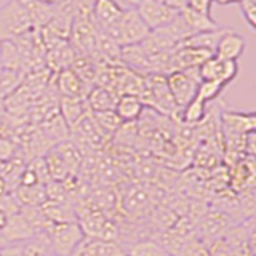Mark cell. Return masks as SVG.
<instances>
[{"mask_svg":"<svg viewBox=\"0 0 256 256\" xmlns=\"http://www.w3.org/2000/svg\"><path fill=\"white\" fill-rule=\"evenodd\" d=\"M34 30L30 16L20 2L6 0L0 6V44L12 42Z\"/></svg>","mask_w":256,"mask_h":256,"instance_id":"6da1fadb","label":"cell"},{"mask_svg":"<svg viewBox=\"0 0 256 256\" xmlns=\"http://www.w3.org/2000/svg\"><path fill=\"white\" fill-rule=\"evenodd\" d=\"M104 34H108L118 46L124 48L141 44L150 34V30L141 20L136 8H125L116 26H112Z\"/></svg>","mask_w":256,"mask_h":256,"instance_id":"7a4b0ae2","label":"cell"},{"mask_svg":"<svg viewBox=\"0 0 256 256\" xmlns=\"http://www.w3.org/2000/svg\"><path fill=\"white\" fill-rule=\"evenodd\" d=\"M45 232L48 236V242H50V252L58 256H69L85 237L84 230L77 221L56 224L50 222Z\"/></svg>","mask_w":256,"mask_h":256,"instance_id":"3957f363","label":"cell"},{"mask_svg":"<svg viewBox=\"0 0 256 256\" xmlns=\"http://www.w3.org/2000/svg\"><path fill=\"white\" fill-rule=\"evenodd\" d=\"M200 84L198 68L174 70L166 76V85L174 104L180 109L196 98L197 86Z\"/></svg>","mask_w":256,"mask_h":256,"instance_id":"277c9868","label":"cell"},{"mask_svg":"<svg viewBox=\"0 0 256 256\" xmlns=\"http://www.w3.org/2000/svg\"><path fill=\"white\" fill-rule=\"evenodd\" d=\"M221 238L234 256H254L253 220H246L244 224L230 226Z\"/></svg>","mask_w":256,"mask_h":256,"instance_id":"5b68a950","label":"cell"},{"mask_svg":"<svg viewBox=\"0 0 256 256\" xmlns=\"http://www.w3.org/2000/svg\"><path fill=\"white\" fill-rule=\"evenodd\" d=\"M136 12L150 32L165 28L178 16V12L162 0H141V4L136 6Z\"/></svg>","mask_w":256,"mask_h":256,"instance_id":"8992f818","label":"cell"},{"mask_svg":"<svg viewBox=\"0 0 256 256\" xmlns=\"http://www.w3.org/2000/svg\"><path fill=\"white\" fill-rule=\"evenodd\" d=\"M238 74L237 61H226L220 60L216 56L208 58L205 62L198 66L200 80H214L224 86H228L230 82H234Z\"/></svg>","mask_w":256,"mask_h":256,"instance_id":"52a82bcc","label":"cell"},{"mask_svg":"<svg viewBox=\"0 0 256 256\" xmlns=\"http://www.w3.org/2000/svg\"><path fill=\"white\" fill-rule=\"evenodd\" d=\"M220 122L224 136H245L248 133H254L256 114L254 112L224 110L220 117Z\"/></svg>","mask_w":256,"mask_h":256,"instance_id":"ba28073f","label":"cell"},{"mask_svg":"<svg viewBox=\"0 0 256 256\" xmlns=\"http://www.w3.org/2000/svg\"><path fill=\"white\" fill-rule=\"evenodd\" d=\"M34 236H36V230L32 229V226L21 213L12 214V216H8L6 226L0 230V248L26 242L28 238Z\"/></svg>","mask_w":256,"mask_h":256,"instance_id":"9c48e42d","label":"cell"},{"mask_svg":"<svg viewBox=\"0 0 256 256\" xmlns=\"http://www.w3.org/2000/svg\"><path fill=\"white\" fill-rule=\"evenodd\" d=\"M69 256H125V253L118 242L84 237Z\"/></svg>","mask_w":256,"mask_h":256,"instance_id":"30bf717a","label":"cell"},{"mask_svg":"<svg viewBox=\"0 0 256 256\" xmlns=\"http://www.w3.org/2000/svg\"><path fill=\"white\" fill-rule=\"evenodd\" d=\"M122 13L124 8L116 0H93V21L101 32H108L112 26H116Z\"/></svg>","mask_w":256,"mask_h":256,"instance_id":"8fae6325","label":"cell"},{"mask_svg":"<svg viewBox=\"0 0 256 256\" xmlns=\"http://www.w3.org/2000/svg\"><path fill=\"white\" fill-rule=\"evenodd\" d=\"M245 48H246L245 38L240 34H237L236 30L228 29L221 36L220 42L216 44L213 56H216V58H220V60H226V61H237L240 56L244 54Z\"/></svg>","mask_w":256,"mask_h":256,"instance_id":"7c38bea8","label":"cell"},{"mask_svg":"<svg viewBox=\"0 0 256 256\" xmlns=\"http://www.w3.org/2000/svg\"><path fill=\"white\" fill-rule=\"evenodd\" d=\"M56 86H58L61 96H66V98L86 100V94L90 92V85H86L70 68L60 70Z\"/></svg>","mask_w":256,"mask_h":256,"instance_id":"4fadbf2b","label":"cell"},{"mask_svg":"<svg viewBox=\"0 0 256 256\" xmlns=\"http://www.w3.org/2000/svg\"><path fill=\"white\" fill-rule=\"evenodd\" d=\"M229 228H230V224L226 216H224V213L212 212L206 216H204V220L200 222V228H198L200 234H197V237L202 238L205 244H212L226 234V230Z\"/></svg>","mask_w":256,"mask_h":256,"instance_id":"5bb4252c","label":"cell"},{"mask_svg":"<svg viewBox=\"0 0 256 256\" xmlns=\"http://www.w3.org/2000/svg\"><path fill=\"white\" fill-rule=\"evenodd\" d=\"M60 110H61V118L64 120V124H66V126L70 128V130L88 114V112H90L85 100L66 98V96H61Z\"/></svg>","mask_w":256,"mask_h":256,"instance_id":"9a60e30c","label":"cell"},{"mask_svg":"<svg viewBox=\"0 0 256 256\" xmlns=\"http://www.w3.org/2000/svg\"><path fill=\"white\" fill-rule=\"evenodd\" d=\"M122 248L125 256H173L162 242L154 238L133 240Z\"/></svg>","mask_w":256,"mask_h":256,"instance_id":"2e32d148","label":"cell"},{"mask_svg":"<svg viewBox=\"0 0 256 256\" xmlns=\"http://www.w3.org/2000/svg\"><path fill=\"white\" fill-rule=\"evenodd\" d=\"M144 104L140 100V96L133 94H122L117 98L114 112L117 117L122 120V124H132L142 116Z\"/></svg>","mask_w":256,"mask_h":256,"instance_id":"e0dca14e","label":"cell"},{"mask_svg":"<svg viewBox=\"0 0 256 256\" xmlns=\"http://www.w3.org/2000/svg\"><path fill=\"white\" fill-rule=\"evenodd\" d=\"M20 2L30 16L34 29H42L53 18V4H46L42 0H16Z\"/></svg>","mask_w":256,"mask_h":256,"instance_id":"ac0fdd59","label":"cell"},{"mask_svg":"<svg viewBox=\"0 0 256 256\" xmlns=\"http://www.w3.org/2000/svg\"><path fill=\"white\" fill-rule=\"evenodd\" d=\"M180 14L182 16V20L186 21L188 28L192 32V36H194V34H202V32H212V30L221 29L218 21H214L212 16H206V14H202V13H198V12H194L189 6H186L184 10H181Z\"/></svg>","mask_w":256,"mask_h":256,"instance_id":"d6986e66","label":"cell"},{"mask_svg":"<svg viewBox=\"0 0 256 256\" xmlns=\"http://www.w3.org/2000/svg\"><path fill=\"white\" fill-rule=\"evenodd\" d=\"M116 93H112L108 88L93 86L86 94V106L92 112H104V110H114L117 102Z\"/></svg>","mask_w":256,"mask_h":256,"instance_id":"ffe728a7","label":"cell"},{"mask_svg":"<svg viewBox=\"0 0 256 256\" xmlns=\"http://www.w3.org/2000/svg\"><path fill=\"white\" fill-rule=\"evenodd\" d=\"M44 160H45L46 170H48V174H50L52 181L64 182L72 176V172L69 170V166L66 165V162H64L61 156L54 149L48 152V154L44 157Z\"/></svg>","mask_w":256,"mask_h":256,"instance_id":"44dd1931","label":"cell"},{"mask_svg":"<svg viewBox=\"0 0 256 256\" xmlns=\"http://www.w3.org/2000/svg\"><path fill=\"white\" fill-rule=\"evenodd\" d=\"M14 198L21 208L26 206H40L45 200V186H32V188H24L20 186L14 190Z\"/></svg>","mask_w":256,"mask_h":256,"instance_id":"7402d4cb","label":"cell"},{"mask_svg":"<svg viewBox=\"0 0 256 256\" xmlns=\"http://www.w3.org/2000/svg\"><path fill=\"white\" fill-rule=\"evenodd\" d=\"M206 116H208L206 104L204 101H200L198 98H194L192 101H189L184 108H181V118L186 125L202 124Z\"/></svg>","mask_w":256,"mask_h":256,"instance_id":"603a6c76","label":"cell"},{"mask_svg":"<svg viewBox=\"0 0 256 256\" xmlns=\"http://www.w3.org/2000/svg\"><path fill=\"white\" fill-rule=\"evenodd\" d=\"M92 117L94 124L98 125L101 133H116L122 126V120L117 117L114 110H104V112H92Z\"/></svg>","mask_w":256,"mask_h":256,"instance_id":"cb8c5ba5","label":"cell"},{"mask_svg":"<svg viewBox=\"0 0 256 256\" xmlns=\"http://www.w3.org/2000/svg\"><path fill=\"white\" fill-rule=\"evenodd\" d=\"M54 150L58 152V154L61 156V158L66 162V165L69 166V170L74 173L78 168V165H80V152H78L76 144L69 142V141H62L54 148Z\"/></svg>","mask_w":256,"mask_h":256,"instance_id":"d4e9b609","label":"cell"},{"mask_svg":"<svg viewBox=\"0 0 256 256\" xmlns=\"http://www.w3.org/2000/svg\"><path fill=\"white\" fill-rule=\"evenodd\" d=\"M224 85L214 82V80H200V84L197 86V92H196V98H198L200 101H204L205 104L214 101L218 96L222 93L224 90Z\"/></svg>","mask_w":256,"mask_h":256,"instance_id":"484cf974","label":"cell"},{"mask_svg":"<svg viewBox=\"0 0 256 256\" xmlns=\"http://www.w3.org/2000/svg\"><path fill=\"white\" fill-rule=\"evenodd\" d=\"M238 5H240L242 16L246 21L248 28H250L252 30H254L256 29V5H254V2L253 0H242Z\"/></svg>","mask_w":256,"mask_h":256,"instance_id":"4316f807","label":"cell"},{"mask_svg":"<svg viewBox=\"0 0 256 256\" xmlns=\"http://www.w3.org/2000/svg\"><path fill=\"white\" fill-rule=\"evenodd\" d=\"M14 144L6 140V138H0V162H8V160L14 158Z\"/></svg>","mask_w":256,"mask_h":256,"instance_id":"83f0119b","label":"cell"},{"mask_svg":"<svg viewBox=\"0 0 256 256\" xmlns=\"http://www.w3.org/2000/svg\"><path fill=\"white\" fill-rule=\"evenodd\" d=\"M212 4H213V0H188L189 8L206 16H212Z\"/></svg>","mask_w":256,"mask_h":256,"instance_id":"f1b7e54d","label":"cell"},{"mask_svg":"<svg viewBox=\"0 0 256 256\" xmlns=\"http://www.w3.org/2000/svg\"><path fill=\"white\" fill-rule=\"evenodd\" d=\"M208 250H210V256H234L230 250L222 242V238L214 240V242L208 244Z\"/></svg>","mask_w":256,"mask_h":256,"instance_id":"f546056e","label":"cell"},{"mask_svg":"<svg viewBox=\"0 0 256 256\" xmlns=\"http://www.w3.org/2000/svg\"><path fill=\"white\" fill-rule=\"evenodd\" d=\"M162 2H165L168 6H172L173 10H176L178 13L188 6V0H162Z\"/></svg>","mask_w":256,"mask_h":256,"instance_id":"4dcf8cb0","label":"cell"},{"mask_svg":"<svg viewBox=\"0 0 256 256\" xmlns=\"http://www.w3.org/2000/svg\"><path fill=\"white\" fill-rule=\"evenodd\" d=\"M116 2L125 10V8H136L141 4V0H116Z\"/></svg>","mask_w":256,"mask_h":256,"instance_id":"1f68e13d","label":"cell"},{"mask_svg":"<svg viewBox=\"0 0 256 256\" xmlns=\"http://www.w3.org/2000/svg\"><path fill=\"white\" fill-rule=\"evenodd\" d=\"M6 222H8V214L5 212L0 210V230H2L6 226Z\"/></svg>","mask_w":256,"mask_h":256,"instance_id":"d6a6232c","label":"cell"},{"mask_svg":"<svg viewBox=\"0 0 256 256\" xmlns=\"http://www.w3.org/2000/svg\"><path fill=\"white\" fill-rule=\"evenodd\" d=\"M213 2L220 4V5H229V4H240L242 0H213Z\"/></svg>","mask_w":256,"mask_h":256,"instance_id":"836d02e7","label":"cell"},{"mask_svg":"<svg viewBox=\"0 0 256 256\" xmlns=\"http://www.w3.org/2000/svg\"><path fill=\"white\" fill-rule=\"evenodd\" d=\"M6 192V182L4 178H0V196H4Z\"/></svg>","mask_w":256,"mask_h":256,"instance_id":"e575fe53","label":"cell"},{"mask_svg":"<svg viewBox=\"0 0 256 256\" xmlns=\"http://www.w3.org/2000/svg\"><path fill=\"white\" fill-rule=\"evenodd\" d=\"M42 2H46V4H54L56 0H42Z\"/></svg>","mask_w":256,"mask_h":256,"instance_id":"d590c367","label":"cell"},{"mask_svg":"<svg viewBox=\"0 0 256 256\" xmlns=\"http://www.w3.org/2000/svg\"><path fill=\"white\" fill-rule=\"evenodd\" d=\"M46 256H58V254H54V253H52V252H50V253H48Z\"/></svg>","mask_w":256,"mask_h":256,"instance_id":"8d00e7d4","label":"cell"}]
</instances>
